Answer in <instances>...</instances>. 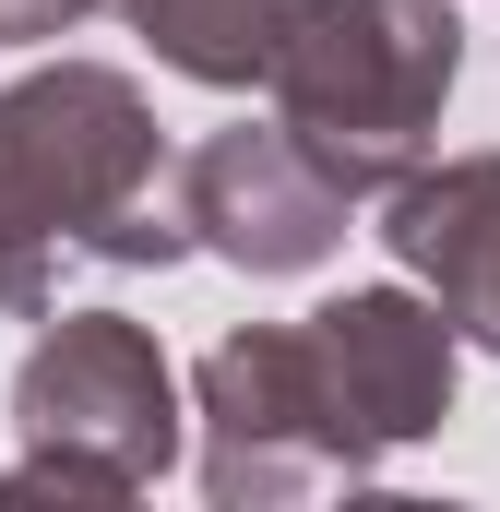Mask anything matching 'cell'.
Wrapping results in <instances>:
<instances>
[{"mask_svg": "<svg viewBox=\"0 0 500 512\" xmlns=\"http://www.w3.org/2000/svg\"><path fill=\"white\" fill-rule=\"evenodd\" d=\"M155 179H167V143L120 72L60 60V72L12 84L0 96V310L48 298V251L167 262L179 191H155Z\"/></svg>", "mask_w": 500, "mask_h": 512, "instance_id": "obj_1", "label": "cell"}, {"mask_svg": "<svg viewBox=\"0 0 500 512\" xmlns=\"http://www.w3.org/2000/svg\"><path fill=\"white\" fill-rule=\"evenodd\" d=\"M453 72H465L453 0H298L262 84H274L286 131L334 167V191L358 203L370 179H393L417 155V131L441 120Z\"/></svg>", "mask_w": 500, "mask_h": 512, "instance_id": "obj_2", "label": "cell"}, {"mask_svg": "<svg viewBox=\"0 0 500 512\" xmlns=\"http://www.w3.org/2000/svg\"><path fill=\"white\" fill-rule=\"evenodd\" d=\"M12 417H24V477H60V489H143L155 465H167V358H155V334L143 322H108V310H84V322H60L36 358H24V382H12Z\"/></svg>", "mask_w": 500, "mask_h": 512, "instance_id": "obj_3", "label": "cell"}, {"mask_svg": "<svg viewBox=\"0 0 500 512\" xmlns=\"http://www.w3.org/2000/svg\"><path fill=\"white\" fill-rule=\"evenodd\" d=\"M203 417H215V501H286V489H358L370 441L334 417V393L310 370L298 334H239L203 358Z\"/></svg>", "mask_w": 500, "mask_h": 512, "instance_id": "obj_4", "label": "cell"}, {"mask_svg": "<svg viewBox=\"0 0 500 512\" xmlns=\"http://www.w3.org/2000/svg\"><path fill=\"white\" fill-rule=\"evenodd\" d=\"M179 227H203L250 274H298L346 239V191L298 131H215L203 155H179Z\"/></svg>", "mask_w": 500, "mask_h": 512, "instance_id": "obj_5", "label": "cell"}, {"mask_svg": "<svg viewBox=\"0 0 500 512\" xmlns=\"http://www.w3.org/2000/svg\"><path fill=\"white\" fill-rule=\"evenodd\" d=\"M298 346H310V370H322V393H334V417H346L370 453H381V441L441 429V405H453V322L417 310V298H393V286L310 310Z\"/></svg>", "mask_w": 500, "mask_h": 512, "instance_id": "obj_6", "label": "cell"}, {"mask_svg": "<svg viewBox=\"0 0 500 512\" xmlns=\"http://www.w3.org/2000/svg\"><path fill=\"white\" fill-rule=\"evenodd\" d=\"M381 239L441 286V322H465L477 346H500V155H465L441 179H405Z\"/></svg>", "mask_w": 500, "mask_h": 512, "instance_id": "obj_7", "label": "cell"}, {"mask_svg": "<svg viewBox=\"0 0 500 512\" xmlns=\"http://www.w3.org/2000/svg\"><path fill=\"white\" fill-rule=\"evenodd\" d=\"M286 12L298 0H131V24L155 36V60H179L191 84H262Z\"/></svg>", "mask_w": 500, "mask_h": 512, "instance_id": "obj_8", "label": "cell"}]
</instances>
